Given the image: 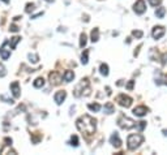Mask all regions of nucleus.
Wrapping results in <instances>:
<instances>
[{"mask_svg":"<svg viewBox=\"0 0 167 155\" xmlns=\"http://www.w3.org/2000/svg\"><path fill=\"white\" fill-rule=\"evenodd\" d=\"M71 145L72 146H78V138H77V136H72V138H71Z\"/></svg>","mask_w":167,"mask_h":155,"instance_id":"24","label":"nucleus"},{"mask_svg":"<svg viewBox=\"0 0 167 155\" xmlns=\"http://www.w3.org/2000/svg\"><path fill=\"white\" fill-rule=\"evenodd\" d=\"M73 78H74V73L72 72V70H65V73H64V81L65 82H71V81H73Z\"/></svg>","mask_w":167,"mask_h":155,"instance_id":"13","label":"nucleus"},{"mask_svg":"<svg viewBox=\"0 0 167 155\" xmlns=\"http://www.w3.org/2000/svg\"><path fill=\"white\" fill-rule=\"evenodd\" d=\"M145 126H146V122L145 121H140V124H138V129L142 130V129L145 128Z\"/></svg>","mask_w":167,"mask_h":155,"instance_id":"30","label":"nucleus"},{"mask_svg":"<svg viewBox=\"0 0 167 155\" xmlns=\"http://www.w3.org/2000/svg\"><path fill=\"white\" fill-rule=\"evenodd\" d=\"M95 119L87 116V115H85V116L80 117L78 120L76 121V126L78 128V130L82 133H86V134H93L95 132Z\"/></svg>","mask_w":167,"mask_h":155,"instance_id":"1","label":"nucleus"},{"mask_svg":"<svg viewBox=\"0 0 167 155\" xmlns=\"http://www.w3.org/2000/svg\"><path fill=\"white\" fill-rule=\"evenodd\" d=\"M99 39V30L98 29H94L91 31V42H97Z\"/></svg>","mask_w":167,"mask_h":155,"instance_id":"17","label":"nucleus"},{"mask_svg":"<svg viewBox=\"0 0 167 155\" xmlns=\"http://www.w3.org/2000/svg\"><path fill=\"white\" fill-rule=\"evenodd\" d=\"M20 37H14V38H12V43H11V48L12 50H14L16 48V45H17V43L20 42Z\"/></svg>","mask_w":167,"mask_h":155,"instance_id":"22","label":"nucleus"},{"mask_svg":"<svg viewBox=\"0 0 167 155\" xmlns=\"http://www.w3.org/2000/svg\"><path fill=\"white\" fill-rule=\"evenodd\" d=\"M9 30H11V31H14V33H16V31H18V27L16 26V25H12Z\"/></svg>","mask_w":167,"mask_h":155,"instance_id":"31","label":"nucleus"},{"mask_svg":"<svg viewBox=\"0 0 167 155\" xmlns=\"http://www.w3.org/2000/svg\"><path fill=\"white\" fill-rule=\"evenodd\" d=\"M7 74V72H5V68H4L3 65H0V77H4Z\"/></svg>","mask_w":167,"mask_h":155,"instance_id":"29","label":"nucleus"},{"mask_svg":"<svg viewBox=\"0 0 167 155\" xmlns=\"http://www.w3.org/2000/svg\"><path fill=\"white\" fill-rule=\"evenodd\" d=\"M29 59H30V61H33V63H37L38 61V56L37 55H29Z\"/></svg>","mask_w":167,"mask_h":155,"instance_id":"27","label":"nucleus"},{"mask_svg":"<svg viewBox=\"0 0 167 155\" xmlns=\"http://www.w3.org/2000/svg\"><path fill=\"white\" fill-rule=\"evenodd\" d=\"M163 134H165V136H167V130H163Z\"/></svg>","mask_w":167,"mask_h":155,"instance_id":"36","label":"nucleus"},{"mask_svg":"<svg viewBox=\"0 0 167 155\" xmlns=\"http://www.w3.org/2000/svg\"><path fill=\"white\" fill-rule=\"evenodd\" d=\"M165 14H166V8L159 7V8H157V9H156V16L158 18H163Z\"/></svg>","mask_w":167,"mask_h":155,"instance_id":"14","label":"nucleus"},{"mask_svg":"<svg viewBox=\"0 0 167 155\" xmlns=\"http://www.w3.org/2000/svg\"><path fill=\"white\" fill-rule=\"evenodd\" d=\"M86 34L85 33H82L81 35H80V47H81V48H84V47H85L86 46Z\"/></svg>","mask_w":167,"mask_h":155,"instance_id":"19","label":"nucleus"},{"mask_svg":"<svg viewBox=\"0 0 167 155\" xmlns=\"http://www.w3.org/2000/svg\"><path fill=\"white\" fill-rule=\"evenodd\" d=\"M3 2L5 3V4H9V0H3Z\"/></svg>","mask_w":167,"mask_h":155,"instance_id":"35","label":"nucleus"},{"mask_svg":"<svg viewBox=\"0 0 167 155\" xmlns=\"http://www.w3.org/2000/svg\"><path fill=\"white\" fill-rule=\"evenodd\" d=\"M148 112H149V108L145 107V106H138V107H136V108H133V115H136V116H138V117L145 116Z\"/></svg>","mask_w":167,"mask_h":155,"instance_id":"8","label":"nucleus"},{"mask_svg":"<svg viewBox=\"0 0 167 155\" xmlns=\"http://www.w3.org/2000/svg\"><path fill=\"white\" fill-rule=\"evenodd\" d=\"M116 102L121 107L128 108V107H131V104H132V98L128 97V95H125V94H121V95H119V97L116 98Z\"/></svg>","mask_w":167,"mask_h":155,"instance_id":"5","label":"nucleus"},{"mask_svg":"<svg viewBox=\"0 0 167 155\" xmlns=\"http://www.w3.org/2000/svg\"><path fill=\"white\" fill-rule=\"evenodd\" d=\"M162 0H149V3H150V5H153V7H157V5H159Z\"/></svg>","mask_w":167,"mask_h":155,"instance_id":"26","label":"nucleus"},{"mask_svg":"<svg viewBox=\"0 0 167 155\" xmlns=\"http://www.w3.org/2000/svg\"><path fill=\"white\" fill-rule=\"evenodd\" d=\"M11 91H12V94H13L14 98H20L21 93H20V83H18L17 81L12 82V85H11Z\"/></svg>","mask_w":167,"mask_h":155,"instance_id":"10","label":"nucleus"},{"mask_svg":"<svg viewBox=\"0 0 167 155\" xmlns=\"http://www.w3.org/2000/svg\"><path fill=\"white\" fill-rule=\"evenodd\" d=\"M133 82H134V81H131V82L128 83V85H127V87H128L129 90H131V89H132V87H133Z\"/></svg>","mask_w":167,"mask_h":155,"instance_id":"32","label":"nucleus"},{"mask_svg":"<svg viewBox=\"0 0 167 155\" xmlns=\"http://www.w3.org/2000/svg\"><path fill=\"white\" fill-rule=\"evenodd\" d=\"M87 55H89V51L86 50L85 52L82 54V56H81V63H82L84 65H86V64H87Z\"/></svg>","mask_w":167,"mask_h":155,"instance_id":"21","label":"nucleus"},{"mask_svg":"<svg viewBox=\"0 0 167 155\" xmlns=\"http://www.w3.org/2000/svg\"><path fill=\"white\" fill-rule=\"evenodd\" d=\"M99 72H101L102 76H109V67H107V64H101Z\"/></svg>","mask_w":167,"mask_h":155,"instance_id":"16","label":"nucleus"},{"mask_svg":"<svg viewBox=\"0 0 167 155\" xmlns=\"http://www.w3.org/2000/svg\"><path fill=\"white\" fill-rule=\"evenodd\" d=\"M132 35H133V37H136V38L140 39V38H142L144 33H142L141 30H133V31H132Z\"/></svg>","mask_w":167,"mask_h":155,"instance_id":"23","label":"nucleus"},{"mask_svg":"<svg viewBox=\"0 0 167 155\" xmlns=\"http://www.w3.org/2000/svg\"><path fill=\"white\" fill-rule=\"evenodd\" d=\"M114 106H112V103H106V104H105V112L106 113H112L114 112Z\"/></svg>","mask_w":167,"mask_h":155,"instance_id":"18","label":"nucleus"},{"mask_svg":"<svg viewBox=\"0 0 167 155\" xmlns=\"http://www.w3.org/2000/svg\"><path fill=\"white\" fill-rule=\"evenodd\" d=\"M46 2H47V3H54L55 0H46Z\"/></svg>","mask_w":167,"mask_h":155,"instance_id":"34","label":"nucleus"},{"mask_svg":"<svg viewBox=\"0 0 167 155\" xmlns=\"http://www.w3.org/2000/svg\"><path fill=\"white\" fill-rule=\"evenodd\" d=\"M133 11L136 12L137 14H142L146 12V4H145V0H137L133 5Z\"/></svg>","mask_w":167,"mask_h":155,"instance_id":"6","label":"nucleus"},{"mask_svg":"<svg viewBox=\"0 0 167 155\" xmlns=\"http://www.w3.org/2000/svg\"><path fill=\"white\" fill-rule=\"evenodd\" d=\"M118 124L119 126H120L121 129H125V130H129L136 126V124H134V121L132 120V119L129 117H125V116H120L118 120Z\"/></svg>","mask_w":167,"mask_h":155,"instance_id":"3","label":"nucleus"},{"mask_svg":"<svg viewBox=\"0 0 167 155\" xmlns=\"http://www.w3.org/2000/svg\"><path fill=\"white\" fill-rule=\"evenodd\" d=\"M55 102L58 103V104H61L63 102H64V99L67 98V93L64 90H60V91H58L56 94H55Z\"/></svg>","mask_w":167,"mask_h":155,"instance_id":"11","label":"nucleus"},{"mask_svg":"<svg viewBox=\"0 0 167 155\" xmlns=\"http://www.w3.org/2000/svg\"><path fill=\"white\" fill-rule=\"evenodd\" d=\"M0 98H2L3 101H7V103H11V104H13V103H14V101H13V99H8V98L5 97V95H2V97H0Z\"/></svg>","mask_w":167,"mask_h":155,"instance_id":"28","label":"nucleus"},{"mask_svg":"<svg viewBox=\"0 0 167 155\" xmlns=\"http://www.w3.org/2000/svg\"><path fill=\"white\" fill-rule=\"evenodd\" d=\"M50 82H51V85H54V86H58V85H60V82H61V77H60V74H59L58 72H52V73H50Z\"/></svg>","mask_w":167,"mask_h":155,"instance_id":"9","label":"nucleus"},{"mask_svg":"<svg viewBox=\"0 0 167 155\" xmlns=\"http://www.w3.org/2000/svg\"><path fill=\"white\" fill-rule=\"evenodd\" d=\"M11 45L9 41H5L3 43V46L0 47V56H2L3 60H8L11 56V48H8V46Z\"/></svg>","mask_w":167,"mask_h":155,"instance_id":"4","label":"nucleus"},{"mask_svg":"<svg viewBox=\"0 0 167 155\" xmlns=\"http://www.w3.org/2000/svg\"><path fill=\"white\" fill-rule=\"evenodd\" d=\"M35 9V4H33V3H29L26 5V12L27 13H30V12H33Z\"/></svg>","mask_w":167,"mask_h":155,"instance_id":"25","label":"nucleus"},{"mask_svg":"<svg viewBox=\"0 0 167 155\" xmlns=\"http://www.w3.org/2000/svg\"><path fill=\"white\" fill-rule=\"evenodd\" d=\"M87 107H89V110L94 111V112H98V111L101 110V104H98V103H94V104H89Z\"/></svg>","mask_w":167,"mask_h":155,"instance_id":"20","label":"nucleus"},{"mask_svg":"<svg viewBox=\"0 0 167 155\" xmlns=\"http://www.w3.org/2000/svg\"><path fill=\"white\" fill-rule=\"evenodd\" d=\"M163 83H165V85H167V76H165V82Z\"/></svg>","mask_w":167,"mask_h":155,"instance_id":"33","label":"nucleus"},{"mask_svg":"<svg viewBox=\"0 0 167 155\" xmlns=\"http://www.w3.org/2000/svg\"><path fill=\"white\" fill-rule=\"evenodd\" d=\"M142 141H144V137L141 134H131L127 140V146L129 150H136L142 144Z\"/></svg>","mask_w":167,"mask_h":155,"instance_id":"2","label":"nucleus"},{"mask_svg":"<svg viewBox=\"0 0 167 155\" xmlns=\"http://www.w3.org/2000/svg\"><path fill=\"white\" fill-rule=\"evenodd\" d=\"M33 85H34V87H37V89H39V87H43V85H45V79H43L42 77H38L34 81Z\"/></svg>","mask_w":167,"mask_h":155,"instance_id":"15","label":"nucleus"},{"mask_svg":"<svg viewBox=\"0 0 167 155\" xmlns=\"http://www.w3.org/2000/svg\"><path fill=\"white\" fill-rule=\"evenodd\" d=\"M165 33H166V29L163 26H156L152 31V35H153L154 39H159V38L163 37Z\"/></svg>","mask_w":167,"mask_h":155,"instance_id":"7","label":"nucleus"},{"mask_svg":"<svg viewBox=\"0 0 167 155\" xmlns=\"http://www.w3.org/2000/svg\"><path fill=\"white\" fill-rule=\"evenodd\" d=\"M110 142H111V145H112V146H115V147H120V146H121V141H120V138H119L118 133H114L112 136H111Z\"/></svg>","mask_w":167,"mask_h":155,"instance_id":"12","label":"nucleus"}]
</instances>
